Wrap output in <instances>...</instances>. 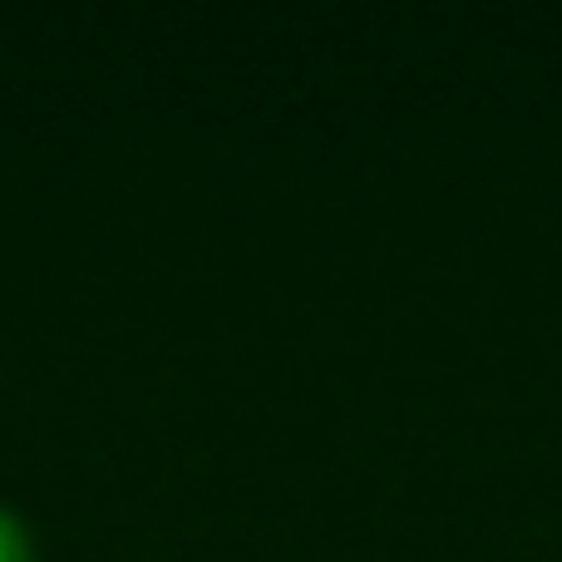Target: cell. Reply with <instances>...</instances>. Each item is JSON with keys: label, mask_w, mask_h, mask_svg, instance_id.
<instances>
[{"label": "cell", "mask_w": 562, "mask_h": 562, "mask_svg": "<svg viewBox=\"0 0 562 562\" xmlns=\"http://www.w3.org/2000/svg\"><path fill=\"white\" fill-rule=\"evenodd\" d=\"M0 562H30V548H25V533L0 514Z\"/></svg>", "instance_id": "1"}]
</instances>
